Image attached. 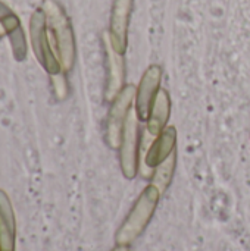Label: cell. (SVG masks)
I'll use <instances>...</instances> for the list:
<instances>
[{"mask_svg":"<svg viewBox=\"0 0 250 251\" xmlns=\"http://www.w3.org/2000/svg\"><path fill=\"white\" fill-rule=\"evenodd\" d=\"M41 9L46 13L47 29L50 34V40L56 56L60 62L62 71L65 74L71 72L77 59V44L75 34L63 7L55 0H44Z\"/></svg>","mask_w":250,"mask_h":251,"instance_id":"6da1fadb","label":"cell"},{"mask_svg":"<svg viewBox=\"0 0 250 251\" xmlns=\"http://www.w3.org/2000/svg\"><path fill=\"white\" fill-rule=\"evenodd\" d=\"M161 196L162 194L159 193V190L152 184L141 191L133 209L130 210L128 216L125 218V221L122 222V225L116 232L115 237L116 244L128 246L143 234V231L146 229V226L149 225V222L155 215Z\"/></svg>","mask_w":250,"mask_h":251,"instance_id":"7a4b0ae2","label":"cell"},{"mask_svg":"<svg viewBox=\"0 0 250 251\" xmlns=\"http://www.w3.org/2000/svg\"><path fill=\"white\" fill-rule=\"evenodd\" d=\"M29 40L34 56L37 57L41 68L49 74V76L63 72L50 40L46 13L41 7L34 10L29 18Z\"/></svg>","mask_w":250,"mask_h":251,"instance_id":"3957f363","label":"cell"},{"mask_svg":"<svg viewBox=\"0 0 250 251\" xmlns=\"http://www.w3.org/2000/svg\"><path fill=\"white\" fill-rule=\"evenodd\" d=\"M136 90L137 87L131 84H125L122 91L111 101V109L106 119V144L113 149L119 150L121 140L124 134V128L128 119V115L131 112L133 103L136 100Z\"/></svg>","mask_w":250,"mask_h":251,"instance_id":"277c9868","label":"cell"},{"mask_svg":"<svg viewBox=\"0 0 250 251\" xmlns=\"http://www.w3.org/2000/svg\"><path fill=\"white\" fill-rule=\"evenodd\" d=\"M139 153H140V119L136 110H131L124 128L119 163L122 174L127 179H133L139 172Z\"/></svg>","mask_w":250,"mask_h":251,"instance_id":"5b68a950","label":"cell"},{"mask_svg":"<svg viewBox=\"0 0 250 251\" xmlns=\"http://www.w3.org/2000/svg\"><path fill=\"white\" fill-rule=\"evenodd\" d=\"M177 140L178 134L175 126H167L149 146V149L139 156V171L143 178L150 179L155 168L175 151Z\"/></svg>","mask_w":250,"mask_h":251,"instance_id":"8992f818","label":"cell"},{"mask_svg":"<svg viewBox=\"0 0 250 251\" xmlns=\"http://www.w3.org/2000/svg\"><path fill=\"white\" fill-rule=\"evenodd\" d=\"M169 116H171V97L167 90L161 88L156 94L149 119L146 121V126L140 137L139 156L143 154L149 149V146L155 141V138L168 126Z\"/></svg>","mask_w":250,"mask_h":251,"instance_id":"52a82bcc","label":"cell"},{"mask_svg":"<svg viewBox=\"0 0 250 251\" xmlns=\"http://www.w3.org/2000/svg\"><path fill=\"white\" fill-rule=\"evenodd\" d=\"M162 81V68L159 65H150L140 78L139 87L136 90L134 110L140 119V122H146L149 119L153 101L156 99L158 91L161 90Z\"/></svg>","mask_w":250,"mask_h":251,"instance_id":"ba28073f","label":"cell"},{"mask_svg":"<svg viewBox=\"0 0 250 251\" xmlns=\"http://www.w3.org/2000/svg\"><path fill=\"white\" fill-rule=\"evenodd\" d=\"M133 3L134 0H115L111 12L108 37L112 47L121 54H125L128 47V26Z\"/></svg>","mask_w":250,"mask_h":251,"instance_id":"9c48e42d","label":"cell"},{"mask_svg":"<svg viewBox=\"0 0 250 251\" xmlns=\"http://www.w3.org/2000/svg\"><path fill=\"white\" fill-rule=\"evenodd\" d=\"M103 46H105V56H106V90H105V99L106 101H112L125 87V76H127V68H125V59L124 54L118 53L108 37V32L103 34Z\"/></svg>","mask_w":250,"mask_h":251,"instance_id":"30bf717a","label":"cell"},{"mask_svg":"<svg viewBox=\"0 0 250 251\" xmlns=\"http://www.w3.org/2000/svg\"><path fill=\"white\" fill-rule=\"evenodd\" d=\"M0 24L4 26L15 60L24 62L28 54V43H27L21 21L18 15L1 0H0Z\"/></svg>","mask_w":250,"mask_h":251,"instance_id":"8fae6325","label":"cell"},{"mask_svg":"<svg viewBox=\"0 0 250 251\" xmlns=\"http://www.w3.org/2000/svg\"><path fill=\"white\" fill-rule=\"evenodd\" d=\"M16 249V219L9 196L0 190V251Z\"/></svg>","mask_w":250,"mask_h":251,"instance_id":"7c38bea8","label":"cell"},{"mask_svg":"<svg viewBox=\"0 0 250 251\" xmlns=\"http://www.w3.org/2000/svg\"><path fill=\"white\" fill-rule=\"evenodd\" d=\"M175 166H177V150L174 153H171L162 163H159L155 168V172L150 178V181H152L150 184L155 185L161 194H164L168 190V187L174 178V174H175Z\"/></svg>","mask_w":250,"mask_h":251,"instance_id":"4fadbf2b","label":"cell"},{"mask_svg":"<svg viewBox=\"0 0 250 251\" xmlns=\"http://www.w3.org/2000/svg\"><path fill=\"white\" fill-rule=\"evenodd\" d=\"M50 82H52V90H53V94H55L56 100L62 101L69 96V87H68V79H66L65 72L52 75Z\"/></svg>","mask_w":250,"mask_h":251,"instance_id":"5bb4252c","label":"cell"},{"mask_svg":"<svg viewBox=\"0 0 250 251\" xmlns=\"http://www.w3.org/2000/svg\"><path fill=\"white\" fill-rule=\"evenodd\" d=\"M112 251H130V249H128V246H119L118 244Z\"/></svg>","mask_w":250,"mask_h":251,"instance_id":"9a60e30c","label":"cell"},{"mask_svg":"<svg viewBox=\"0 0 250 251\" xmlns=\"http://www.w3.org/2000/svg\"><path fill=\"white\" fill-rule=\"evenodd\" d=\"M4 35H6V31H4V26H3V25L0 24V38H3Z\"/></svg>","mask_w":250,"mask_h":251,"instance_id":"2e32d148","label":"cell"}]
</instances>
